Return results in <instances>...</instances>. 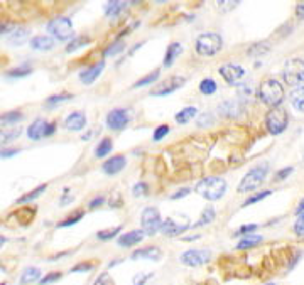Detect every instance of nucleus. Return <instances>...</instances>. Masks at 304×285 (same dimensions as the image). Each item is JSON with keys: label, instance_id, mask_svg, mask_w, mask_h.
I'll return each mask as SVG.
<instances>
[{"label": "nucleus", "instance_id": "1", "mask_svg": "<svg viewBox=\"0 0 304 285\" xmlns=\"http://www.w3.org/2000/svg\"><path fill=\"white\" fill-rule=\"evenodd\" d=\"M257 97H259L265 105H269L270 108L279 107L284 100V88L282 84L274 80V78H269V80L262 81L259 89H257Z\"/></svg>", "mask_w": 304, "mask_h": 285}, {"label": "nucleus", "instance_id": "2", "mask_svg": "<svg viewBox=\"0 0 304 285\" xmlns=\"http://www.w3.org/2000/svg\"><path fill=\"white\" fill-rule=\"evenodd\" d=\"M195 191L208 201H218L227 191V182L222 177H206L196 184Z\"/></svg>", "mask_w": 304, "mask_h": 285}, {"label": "nucleus", "instance_id": "3", "mask_svg": "<svg viewBox=\"0 0 304 285\" xmlns=\"http://www.w3.org/2000/svg\"><path fill=\"white\" fill-rule=\"evenodd\" d=\"M267 172H269V164L267 162L250 169L238 184V193H250V191H254V189H257L262 182H264Z\"/></svg>", "mask_w": 304, "mask_h": 285}, {"label": "nucleus", "instance_id": "4", "mask_svg": "<svg viewBox=\"0 0 304 285\" xmlns=\"http://www.w3.org/2000/svg\"><path fill=\"white\" fill-rule=\"evenodd\" d=\"M287 123H289V117H287L286 110L281 107L270 108L265 115V126L272 135L282 134L287 129Z\"/></svg>", "mask_w": 304, "mask_h": 285}, {"label": "nucleus", "instance_id": "5", "mask_svg": "<svg viewBox=\"0 0 304 285\" xmlns=\"http://www.w3.org/2000/svg\"><path fill=\"white\" fill-rule=\"evenodd\" d=\"M223 41L220 38V34L215 33H204L198 36L196 39V52L200 56H215L222 49Z\"/></svg>", "mask_w": 304, "mask_h": 285}, {"label": "nucleus", "instance_id": "6", "mask_svg": "<svg viewBox=\"0 0 304 285\" xmlns=\"http://www.w3.org/2000/svg\"><path fill=\"white\" fill-rule=\"evenodd\" d=\"M282 76H284V81L289 84V86L299 88L304 83V61L299 57H294V59L287 61V65L284 66V71H282Z\"/></svg>", "mask_w": 304, "mask_h": 285}, {"label": "nucleus", "instance_id": "7", "mask_svg": "<svg viewBox=\"0 0 304 285\" xmlns=\"http://www.w3.org/2000/svg\"><path fill=\"white\" fill-rule=\"evenodd\" d=\"M46 29L57 41H68L73 36V24L68 17H56L49 20Z\"/></svg>", "mask_w": 304, "mask_h": 285}, {"label": "nucleus", "instance_id": "8", "mask_svg": "<svg viewBox=\"0 0 304 285\" xmlns=\"http://www.w3.org/2000/svg\"><path fill=\"white\" fill-rule=\"evenodd\" d=\"M140 221H142V231L149 236L156 235L162 226L161 214L156 208H145L140 216Z\"/></svg>", "mask_w": 304, "mask_h": 285}, {"label": "nucleus", "instance_id": "9", "mask_svg": "<svg viewBox=\"0 0 304 285\" xmlns=\"http://www.w3.org/2000/svg\"><path fill=\"white\" fill-rule=\"evenodd\" d=\"M185 83H186L185 76H171L167 78L166 81H162L161 84H157L156 88H152L150 94L152 97H166V94H171L174 93L176 89H179Z\"/></svg>", "mask_w": 304, "mask_h": 285}, {"label": "nucleus", "instance_id": "10", "mask_svg": "<svg viewBox=\"0 0 304 285\" xmlns=\"http://www.w3.org/2000/svg\"><path fill=\"white\" fill-rule=\"evenodd\" d=\"M211 251L209 250H188L181 255V263L186 267H200L209 262Z\"/></svg>", "mask_w": 304, "mask_h": 285}, {"label": "nucleus", "instance_id": "11", "mask_svg": "<svg viewBox=\"0 0 304 285\" xmlns=\"http://www.w3.org/2000/svg\"><path fill=\"white\" fill-rule=\"evenodd\" d=\"M220 75L223 76V80L228 84H237L245 76V70L238 65L228 62V65H223L222 68H220Z\"/></svg>", "mask_w": 304, "mask_h": 285}, {"label": "nucleus", "instance_id": "12", "mask_svg": "<svg viewBox=\"0 0 304 285\" xmlns=\"http://www.w3.org/2000/svg\"><path fill=\"white\" fill-rule=\"evenodd\" d=\"M127 123H129L127 110L117 108V110H112V112L107 115V126L112 130H122L127 126Z\"/></svg>", "mask_w": 304, "mask_h": 285}, {"label": "nucleus", "instance_id": "13", "mask_svg": "<svg viewBox=\"0 0 304 285\" xmlns=\"http://www.w3.org/2000/svg\"><path fill=\"white\" fill-rule=\"evenodd\" d=\"M242 112H244V107L237 100H227V102L218 105V113L225 118H237L242 115Z\"/></svg>", "mask_w": 304, "mask_h": 285}, {"label": "nucleus", "instance_id": "14", "mask_svg": "<svg viewBox=\"0 0 304 285\" xmlns=\"http://www.w3.org/2000/svg\"><path fill=\"white\" fill-rule=\"evenodd\" d=\"M190 226H191L190 221H186V223L179 225L174 218H166L164 221H162L161 231L166 236H177L179 233H183V231H186L188 228H190Z\"/></svg>", "mask_w": 304, "mask_h": 285}, {"label": "nucleus", "instance_id": "15", "mask_svg": "<svg viewBox=\"0 0 304 285\" xmlns=\"http://www.w3.org/2000/svg\"><path fill=\"white\" fill-rule=\"evenodd\" d=\"M103 68H105V61H100V62H97V65L86 68V70H83V71L80 73V81H81L83 84H92L93 81L97 80L98 76L102 75Z\"/></svg>", "mask_w": 304, "mask_h": 285}, {"label": "nucleus", "instance_id": "16", "mask_svg": "<svg viewBox=\"0 0 304 285\" xmlns=\"http://www.w3.org/2000/svg\"><path fill=\"white\" fill-rule=\"evenodd\" d=\"M48 126L49 123L43 118L34 120V123L27 129V135L31 140H41L43 137H48Z\"/></svg>", "mask_w": 304, "mask_h": 285}, {"label": "nucleus", "instance_id": "17", "mask_svg": "<svg viewBox=\"0 0 304 285\" xmlns=\"http://www.w3.org/2000/svg\"><path fill=\"white\" fill-rule=\"evenodd\" d=\"M144 231L142 230H132L129 231V233H124L122 236L118 238V245L124 246V248H129V246H134L140 243V241L144 240Z\"/></svg>", "mask_w": 304, "mask_h": 285}, {"label": "nucleus", "instance_id": "18", "mask_svg": "<svg viewBox=\"0 0 304 285\" xmlns=\"http://www.w3.org/2000/svg\"><path fill=\"white\" fill-rule=\"evenodd\" d=\"M124 167H125V157H124V155H115V157H112V159H108V161L102 166L103 172L108 174V176L118 174Z\"/></svg>", "mask_w": 304, "mask_h": 285}, {"label": "nucleus", "instance_id": "19", "mask_svg": "<svg viewBox=\"0 0 304 285\" xmlns=\"http://www.w3.org/2000/svg\"><path fill=\"white\" fill-rule=\"evenodd\" d=\"M86 125V117L85 113L81 112H75L71 115H68L65 120V126L68 130H83Z\"/></svg>", "mask_w": 304, "mask_h": 285}, {"label": "nucleus", "instance_id": "20", "mask_svg": "<svg viewBox=\"0 0 304 285\" xmlns=\"http://www.w3.org/2000/svg\"><path fill=\"white\" fill-rule=\"evenodd\" d=\"M29 44L34 51H49L54 47V39H51L49 36H34Z\"/></svg>", "mask_w": 304, "mask_h": 285}, {"label": "nucleus", "instance_id": "21", "mask_svg": "<svg viewBox=\"0 0 304 285\" xmlns=\"http://www.w3.org/2000/svg\"><path fill=\"white\" fill-rule=\"evenodd\" d=\"M183 52V46L179 44V42H171L169 46H167V49H166V56H164V65L166 68H169L172 66V62H174L177 57H179V54Z\"/></svg>", "mask_w": 304, "mask_h": 285}, {"label": "nucleus", "instance_id": "22", "mask_svg": "<svg viewBox=\"0 0 304 285\" xmlns=\"http://www.w3.org/2000/svg\"><path fill=\"white\" fill-rule=\"evenodd\" d=\"M161 255L162 253L157 246H147V248H142V250L134 251L132 258L134 260H137V258H145V260H159Z\"/></svg>", "mask_w": 304, "mask_h": 285}, {"label": "nucleus", "instance_id": "23", "mask_svg": "<svg viewBox=\"0 0 304 285\" xmlns=\"http://www.w3.org/2000/svg\"><path fill=\"white\" fill-rule=\"evenodd\" d=\"M289 102L299 113H304V86L294 88L289 94Z\"/></svg>", "mask_w": 304, "mask_h": 285}, {"label": "nucleus", "instance_id": "24", "mask_svg": "<svg viewBox=\"0 0 304 285\" xmlns=\"http://www.w3.org/2000/svg\"><path fill=\"white\" fill-rule=\"evenodd\" d=\"M125 7H127V2H124V0H112V2L105 4V15L107 17H117L122 10H125Z\"/></svg>", "mask_w": 304, "mask_h": 285}, {"label": "nucleus", "instance_id": "25", "mask_svg": "<svg viewBox=\"0 0 304 285\" xmlns=\"http://www.w3.org/2000/svg\"><path fill=\"white\" fill-rule=\"evenodd\" d=\"M41 277V270L36 267H29L25 268L22 272V275H20V283L22 285H27V283H33V282H38Z\"/></svg>", "mask_w": 304, "mask_h": 285}, {"label": "nucleus", "instance_id": "26", "mask_svg": "<svg viewBox=\"0 0 304 285\" xmlns=\"http://www.w3.org/2000/svg\"><path fill=\"white\" fill-rule=\"evenodd\" d=\"M29 38V33L25 29L22 27H19V29H14L12 30V34L9 36V42L12 46H22L25 41H27Z\"/></svg>", "mask_w": 304, "mask_h": 285}, {"label": "nucleus", "instance_id": "27", "mask_svg": "<svg viewBox=\"0 0 304 285\" xmlns=\"http://www.w3.org/2000/svg\"><path fill=\"white\" fill-rule=\"evenodd\" d=\"M196 112H198V110H196L195 107H186V108H183L174 118H176V122L179 123V125H185V123L190 122V120L195 118Z\"/></svg>", "mask_w": 304, "mask_h": 285}, {"label": "nucleus", "instance_id": "28", "mask_svg": "<svg viewBox=\"0 0 304 285\" xmlns=\"http://www.w3.org/2000/svg\"><path fill=\"white\" fill-rule=\"evenodd\" d=\"M73 98V94H66V93H61V94H52L48 100H46V108H54L57 105L65 103V102H70Z\"/></svg>", "mask_w": 304, "mask_h": 285}, {"label": "nucleus", "instance_id": "29", "mask_svg": "<svg viewBox=\"0 0 304 285\" xmlns=\"http://www.w3.org/2000/svg\"><path fill=\"white\" fill-rule=\"evenodd\" d=\"M22 118H24V115L20 113V112H9V113L2 115V118H0V123H2V126H9V125L19 123Z\"/></svg>", "mask_w": 304, "mask_h": 285}, {"label": "nucleus", "instance_id": "30", "mask_svg": "<svg viewBox=\"0 0 304 285\" xmlns=\"http://www.w3.org/2000/svg\"><path fill=\"white\" fill-rule=\"evenodd\" d=\"M46 189H48V186L46 184H43V186H38L36 189H33L31 193H27V194H24L22 198H19L17 199V203L19 204H24V203H29V201H33V199H36V198H39L41 194H43Z\"/></svg>", "mask_w": 304, "mask_h": 285}, {"label": "nucleus", "instance_id": "31", "mask_svg": "<svg viewBox=\"0 0 304 285\" xmlns=\"http://www.w3.org/2000/svg\"><path fill=\"white\" fill-rule=\"evenodd\" d=\"M260 241H262V236H259V235H247L242 241H240L237 248H238V250H249V248L259 245Z\"/></svg>", "mask_w": 304, "mask_h": 285}, {"label": "nucleus", "instance_id": "32", "mask_svg": "<svg viewBox=\"0 0 304 285\" xmlns=\"http://www.w3.org/2000/svg\"><path fill=\"white\" fill-rule=\"evenodd\" d=\"M159 75H161V71H159V70H154L152 73H149L147 76H144L142 80L135 81L132 88H144V86H147V84L156 83V81H157V78H159Z\"/></svg>", "mask_w": 304, "mask_h": 285}, {"label": "nucleus", "instance_id": "33", "mask_svg": "<svg viewBox=\"0 0 304 285\" xmlns=\"http://www.w3.org/2000/svg\"><path fill=\"white\" fill-rule=\"evenodd\" d=\"M215 216H217V213H215V209L211 208V206H208V208L201 213L200 219L196 221L195 226H204V225H209V223H211V221L215 219Z\"/></svg>", "mask_w": 304, "mask_h": 285}, {"label": "nucleus", "instance_id": "34", "mask_svg": "<svg viewBox=\"0 0 304 285\" xmlns=\"http://www.w3.org/2000/svg\"><path fill=\"white\" fill-rule=\"evenodd\" d=\"M88 42H90V38L88 36H80V38H75L70 44L66 46V52H75L76 49H80V47H85Z\"/></svg>", "mask_w": 304, "mask_h": 285}, {"label": "nucleus", "instance_id": "35", "mask_svg": "<svg viewBox=\"0 0 304 285\" xmlns=\"http://www.w3.org/2000/svg\"><path fill=\"white\" fill-rule=\"evenodd\" d=\"M113 149V144H112V140L110 139H103L100 144L97 145V149H95V155L97 157H105V155H108L110 152H112Z\"/></svg>", "mask_w": 304, "mask_h": 285}, {"label": "nucleus", "instance_id": "36", "mask_svg": "<svg viewBox=\"0 0 304 285\" xmlns=\"http://www.w3.org/2000/svg\"><path fill=\"white\" fill-rule=\"evenodd\" d=\"M269 49H270L269 42H257V44H254L247 52H249V56H262Z\"/></svg>", "mask_w": 304, "mask_h": 285}, {"label": "nucleus", "instance_id": "37", "mask_svg": "<svg viewBox=\"0 0 304 285\" xmlns=\"http://www.w3.org/2000/svg\"><path fill=\"white\" fill-rule=\"evenodd\" d=\"M217 83H215V80H211V78H206V80H203L200 83V91L203 94H213L215 91H217Z\"/></svg>", "mask_w": 304, "mask_h": 285}, {"label": "nucleus", "instance_id": "38", "mask_svg": "<svg viewBox=\"0 0 304 285\" xmlns=\"http://www.w3.org/2000/svg\"><path fill=\"white\" fill-rule=\"evenodd\" d=\"M33 73L29 66H19V68H14V70L7 71V76L9 78H22V76H27Z\"/></svg>", "mask_w": 304, "mask_h": 285}, {"label": "nucleus", "instance_id": "39", "mask_svg": "<svg viewBox=\"0 0 304 285\" xmlns=\"http://www.w3.org/2000/svg\"><path fill=\"white\" fill-rule=\"evenodd\" d=\"M120 226H117V228H112V230H103V231H98L97 233V238L98 240H102V241H107V240H112L117 236V233H120Z\"/></svg>", "mask_w": 304, "mask_h": 285}, {"label": "nucleus", "instance_id": "40", "mask_svg": "<svg viewBox=\"0 0 304 285\" xmlns=\"http://www.w3.org/2000/svg\"><path fill=\"white\" fill-rule=\"evenodd\" d=\"M83 214H85L83 211H76L75 214H73V216H68V218H66L65 221H61V223L57 225V226H59V228H65V226L75 225V223H78V221H80V219L83 218Z\"/></svg>", "mask_w": 304, "mask_h": 285}, {"label": "nucleus", "instance_id": "41", "mask_svg": "<svg viewBox=\"0 0 304 285\" xmlns=\"http://www.w3.org/2000/svg\"><path fill=\"white\" fill-rule=\"evenodd\" d=\"M124 42H113V44H110L108 47H107V49H105V52H103V56L105 57H108V56H115V54H118V52L120 51H122L124 49Z\"/></svg>", "mask_w": 304, "mask_h": 285}, {"label": "nucleus", "instance_id": "42", "mask_svg": "<svg viewBox=\"0 0 304 285\" xmlns=\"http://www.w3.org/2000/svg\"><path fill=\"white\" fill-rule=\"evenodd\" d=\"M169 134V126L167 125H159L157 129L154 130V140L156 142H159V140H162L164 137Z\"/></svg>", "mask_w": 304, "mask_h": 285}, {"label": "nucleus", "instance_id": "43", "mask_svg": "<svg viewBox=\"0 0 304 285\" xmlns=\"http://www.w3.org/2000/svg\"><path fill=\"white\" fill-rule=\"evenodd\" d=\"M19 135H20L19 126H17V129H14L12 132H2V142H4V144H7V142H10V140L17 139Z\"/></svg>", "mask_w": 304, "mask_h": 285}, {"label": "nucleus", "instance_id": "44", "mask_svg": "<svg viewBox=\"0 0 304 285\" xmlns=\"http://www.w3.org/2000/svg\"><path fill=\"white\" fill-rule=\"evenodd\" d=\"M93 285H115V280L108 275V273H102V275L97 278Z\"/></svg>", "mask_w": 304, "mask_h": 285}, {"label": "nucleus", "instance_id": "45", "mask_svg": "<svg viewBox=\"0 0 304 285\" xmlns=\"http://www.w3.org/2000/svg\"><path fill=\"white\" fill-rule=\"evenodd\" d=\"M59 278H61V273H59V272H52V273H49V275H46L39 283H41V285H49V283H52V282H57Z\"/></svg>", "mask_w": 304, "mask_h": 285}, {"label": "nucleus", "instance_id": "46", "mask_svg": "<svg viewBox=\"0 0 304 285\" xmlns=\"http://www.w3.org/2000/svg\"><path fill=\"white\" fill-rule=\"evenodd\" d=\"M292 171H294V169L292 167H286V169H281L279 172L276 174V177H274V181H284V179H287L292 174Z\"/></svg>", "mask_w": 304, "mask_h": 285}, {"label": "nucleus", "instance_id": "47", "mask_svg": "<svg viewBox=\"0 0 304 285\" xmlns=\"http://www.w3.org/2000/svg\"><path fill=\"white\" fill-rule=\"evenodd\" d=\"M294 233L297 236H304V213L297 218V221L294 223Z\"/></svg>", "mask_w": 304, "mask_h": 285}, {"label": "nucleus", "instance_id": "48", "mask_svg": "<svg viewBox=\"0 0 304 285\" xmlns=\"http://www.w3.org/2000/svg\"><path fill=\"white\" fill-rule=\"evenodd\" d=\"M147 191H149V187H147V184H144V182L135 184L134 189H132L134 196H144V194L147 193Z\"/></svg>", "mask_w": 304, "mask_h": 285}, {"label": "nucleus", "instance_id": "49", "mask_svg": "<svg viewBox=\"0 0 304 285\" xmlns=\"http://www.w3.org/2000/svg\"><path fill=\"white\" fill-rule=\"evenodd\" d=\"M270 194V191H262V193H259V194H255V196H252V198H249L247 201L244 203V206H249V204H254V203H257V201H260V199H264V198H267Z\"/></svg>", "mask_w": 304, "mask_h": 285}, {"label": "nucleus", "instance_id": "50", "mask_svg": "<svg viewBox=\"0 0 304 285\" xmlns=\"http://www.w3.org/2000/svg\"><path fill=\"white\" fill-rule=\"evenodd\" d=\"M149 278H152V273H139V275L134 277L132 283H134V285H144L145 282L149 280Z\"/></svg>", "mask_w": 304, "mask_h": 285}, {"label": "nucleus", "instance_id": "51", "mask_svg": "<svg viewBox=\"0 0 304 285\" xmlns=\"http://www.w3.org/2000/svg\"><path fill=\"white\" fill-rule=\"evenodd\" d=\"M255 230H257V225H245L235 235H245V236H247V235H252V231H255Z\"/></svg>", "mask_w": 304, "mask_h": 285}, {"label": "nucleus", "instance_id": "52", "mask_svg": "<svg viewBox=\"0 0 304 285\" xmlns=\"http://www.w3.org/2000/svg\"><path fill=\"white\" fill-rule=\"evenodd\" d=\"M93 268V263H80V265H76L75 268H71V272H90Z\"/></svg>", "mask_w": 304, "mask_h": 285}, {"label": "nucleus", "instance_id": "53", "mask_svg": "<svg viewBox=\"0 0 304 285\" xmlns=\"http://www.w3.org/2000/svg\"><path fill=\"white\" fill-rule=\"evenodd\" d=\"M71 201H73V196H71L70 189H65V191H63V198H61L59 204H61V206H66L68 203H71Z\"/></svg>", "mask_w": 304, "mask_h": 285}, {"label": "nucleus", "instance_id": "54", "mask_svg": "<svg viewBox=\"0 0 304 285\" xmlns=\"http://www.w3.org/2000/svg\"><path fill=\"white\" fill-rule=\"evenodd\" d=\"M240 2L238 0H235V2H218V7L222 10H230V9H235Z\"/></svg>", "mask_w": 304, "mask_h": 285}, {"label": "nucleus", "instance_id": "55", "mask_svg": "<svg viewBox=\"0 0 304 285\" xmlns=\"http://www.w3.org/2000/svg\"><path fill=\"white\" fill-rule=\"evenodd\" d=\"M105 203V198L103 196H98V198H95L93 201L90 203V209H95V208H98L100 204H103Z\"/></svg>", "mask_w": 304, "mask_h": 285}, {"label": "nucleus", "instance_id": "56", "mask_svg": "<svg viewBox=\"0 0 304 285\" xmlns=\"http://www.w3.org/2000/svg\"><path fill=\"white\" fill-rule=\"evenodd\" d=\"M296 14H297V17L304 20V2H299L296 5Z\"/></svg>", "mask_w": 304, "mask_h": 285}, {"label": "nucleus", "instance_id": "57", "mask_svg": "<svg viewBox=\"0 0 304 285\" xmlns=\"http://www.w3.org/2000/svg\"><path fill=\"white\" fill-rule=\"evenodd\" d=\"M190 194V189H181V191H177L176 194H172V199H179V198H185Z\"/></svg>", "mask_w": 304, "mask_h": 285}, {"label": "nucleus", "instance_id": "58", "mask_svg": "<svg viewBox=\"0 0 304 285\" xmlns=\"http://www.w3.org/2000/svg\"><path fill=\"white\" fill-rule=\"evenodd\" d=\"M204 122H206V123H209V122H211V115H203V117L200 118V120H198V125H204Z\"/></svg>", "mask_w": 304, "mask_h": 285}, {"label": "nucleus", "instance_id": "59", "mask_svg": "<svg viewBox=\"0 0 304 285\" xmlns=\"http://www.w3.org/2000/svg\"><path fill=\"white\" fill-rule=\"evenodd\" d=\"M15 154H19V150H2V157H10V155H15Z\"/></svg>", "mask_w": 304, "mask_h": 285}, {"label": "nucleus", "instance_id": "60", "mask_svg": "<svg viewBox=\"0 0 304 285\" xmlns=\"http://www.w3.org/2000/svg\"><path fill=\"white\" fill-rule=\"evenodd\" d=\"M302 211H304V199H302V201L299 203V206H297V209H296V214H301Z\"/></svg>", "mask_w": 304, "mask_h": 285}, {"label": "nucleus", "instance_id": "61", "mask_svg": "<svg viewBox=\"0 0 304 285\" xmlns=\"http://www.w3.org/2000/svg\"><path fill=\"white\" fill-rule=\"evenodd\" d=\"M265 285H276V283H265Z\"/></svg>", "mask_w": 304, "mask_h": 285}]
</instances>
